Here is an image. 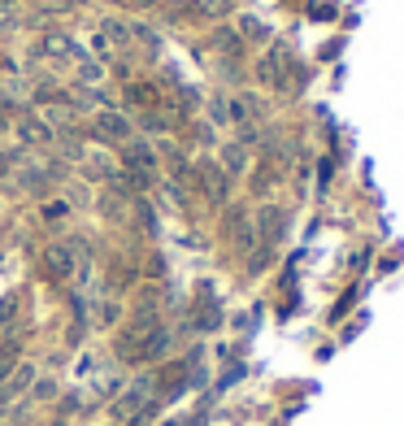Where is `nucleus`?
I'll return each mask as SVG.
<instances>
[{"label":"nucleus","instance_id":"obj_1","mask_svg":"<svg viewBox=\"0 0 404 426\" xmlns=\"http://www.w3.org/2000/svg\"><path fill=\"white\" fill-rule=\"evenodd\" d=\"M100 135H118V139H126L131 135V127H126V118H118V113H100Z\"/></svg>","mask_w":404,"mask_h":426},{"label":"nucleus","instance_id":"obj_2","mask_svg":"<svg viewBox=\"0 0 404 426\" xmlns=\"http://www.w3.org/2000/svg\"><path fill=\"white\" fill-rule=\"evenodd\" d=\"M44 261H48V270H53V274H65L70 270V253H65V248H48Z\"/></svg>","mask_w":404,"mask_h":426},{"label":"nucleus","instance_id":"obj_3","mask_svg":"<svg viewBox=\"0 0 404 426\" xmlns=\"http://www.w3.org/2000/svg\"><path fill=\"white\" fill-rule=\"evenodd\" d=\"M226 170H235V174H244V170H248V153H244L239 144L226 148Z\"/></svg>","mask_w":404,"mask_h":426},{"label":"nucleus","instance_id":"obj_4","mask_svg":"<svg viewBox=\"0 0 404 426\" xmlns=\"http://www.w3.org/2000/svg\"><path fill=\"white\" fill-rule=\"evenodd\" d=\"M105 31H109V35H113V39H118V44H122V39H126V27H122V22H109V27H105Z\"/></svg>","mask_w":404,"mask_h":426},{"label":"nucleus","instance_id":"obj_5","mask_svg":"<svg viewBox=\"0 0 404 426\" xmlns=\"http://www.w3.org/2000/svg\"><path fill=\"white\" fill-rule=\"evenodd\" d=\"M0 22H9V5H0Z\"/></svg>","mask_w":404,"mask_h":426}]
</instances>
